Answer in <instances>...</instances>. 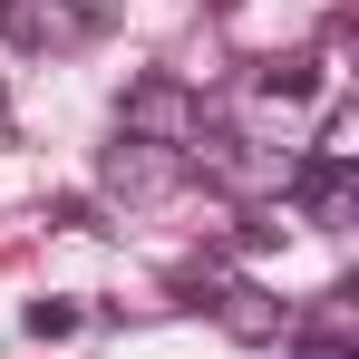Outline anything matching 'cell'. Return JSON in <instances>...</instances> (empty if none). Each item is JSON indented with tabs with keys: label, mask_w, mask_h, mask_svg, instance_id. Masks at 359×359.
<instances>
[{
	"label": "cell",
	"mask_w": 359,
	"mask_h": 359,
	"mask_svg": "<svg viewBox=\"0 0 359 359\" xmlns=\"http://www.w3.org/2000/svg\"><path fill=\"white\" fill-rule=\"evenodd\" d=\"M117 126L136 136V146H175V156H194L204 146V97L184 88V78H136L117 97Z\"/></svg>",
	"instance_id": "cell-1"
},
{
	"label": "cell",
	"mask_w": 359,
	"mask_h": 359,
	"mask_svg": "<svg viewBox=\"0 0 359 359\" xmlns=\"http://www.w3.org/2000/svg\"><path fill=\"white\" fill-rule=\"evenodd\" d=\"M292 204L311 214V224H330V233H340V224L359 214V175H350V156H301V165H292Z\"/></svg>",
	"instance_id": "cell-2"
},
{
	"label": "cell",
	"mask_w": 359,
	"mask_h": 359,
	"mask_svg": "<svg viewBox=\"0 0 359 359\" xmlns=\"http://www.w3.org/2000/svg\"><path fill=\"white\" fill-rule=\"evenodd\" d=\"M184 175H194V165H184L175 146H136V136H126L117 156H107V194H126V204H165Z\"/></svg>",
	"instance_id": "cell-3"
},
{
	"label": "cell",
	"mask_w": 359,
	"mask_h": 359,
	"mask_svg": "<svg viewBox=\"0 0 359 359\" xmlns=\"http://www.w3.org/2000/svg\"><path fill=\"white\" fill-rule=\"evenodd\" d=\"M0 29H10L20 49H49V59H59V49H78L97 20H88L78 0H0Z\"/></svg>",
	"instance_id": "cell-4"
},
{
	"label": "cell",
	"mask_w": 359,
	"mask_h": 359,
	"mask_svg": "<svg viewBox=\"0 0 359 359\" xmlns=\"http://www.w3.org/2000/svg\"><path fill=\"white\" fill-rule=\"evenodd\" d=\"M204 311H214L233 340H252V350H272V340H282V301L262 292V282H214V292H204Z\"/></svg>",
	"instance_id": "cell-5"
},
{
	"label": "cell",
	"mask_w": 359,
	"mask_h": 359,
	"mask_svg": "<svg viewBox=\"0 0 359 359\" xmlns=\"http://www.w3.org/2000/svg\"><path fill=\"white\" fill-rule=\"evenodd\" d=\"M320 88H330V78H320V59H272L262 78H252V97H262V107H311Z\"/></svg>",
	"instance_id": "cell-6"
},
{
	"label": "cell",
	"mask_w": 359,
	"mask_h": 359,
	"mask_svg": "<svg viewBox=\"0 0 359 359\" xmlns=\"http://www.w3.org/2000/svg\"><path fill=\"white\" fill-rule=\"evenodd\" d=\"M78 330V301H29V340H68Z\"/></svg>",
	"instance_id": "cell-7"
},
{
	"label": "cell",
	"mask_w": 359,
	"mask_h": 359,
	"mask_svg": "<svg viewBox=\"0 0 359 359\" xmlns=\"http://www.w3.org/2000/svg\"><path fill=\"white\" fill-rule=\"evenodd\" d=\"M301 359H350V340H340V330H320V340H301Z\"/></svg>",
	"instance_id": "cell-8"
}]
</instances>
